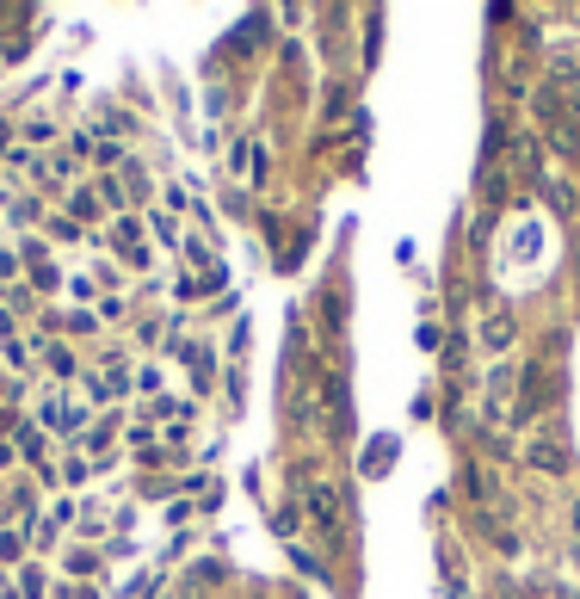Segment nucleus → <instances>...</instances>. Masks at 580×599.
Returning <instances> with one entry per match:
<instances>
[{
	"label": "nucleus",
	"mask_w": 580,
	"mask_h": 599,
	"mask_svg": "<svg viewBox=\"0 0 580 599\" xmlns=\"http://www.w3.org/2000/svg\"><path fill=\"white\" fill-rule=\"evenodd\" d=\"M50 136H56V130H50L44 118H31V124H25V143H50Z\"/></svg>",
	"instance_id": "6ab92c4d"
},
{
	"label": "nucleus",
	"mask_w": 580,
	"mask_h": 599,
	"mask_svg": "<svg viewBox=\"0 0 580 599\" xmlns=\"http://www.w3.org/2000/svg\"><path fill=\"white\" fill-rule=\"evenodd\" d=\"M38 427L81 433V427H87V408H81V402H68V396H38Z\"/></svg>",
	"instance_id": "f257e3e1"
},
{
	"label": "nucleus",
	"mask_w": 580,
	"mask_h": 599,
	"mask_svg": "<svg viewBox=\"0 0 580 599\" xmlns=\"http://www.w3.org/2000/svg\"><path fill=\"white\" fill-rule=\"evenodd\" d=\"M309 507H315V519L328 525V532H340V525H334V495H328V488H321V482L309 488Z\"/></svg>",
	"instance_id": "1a4fd4ad"
},
{
	"label": "nucleus",
	"mask_w": 580,
	"mask_h": 599,
	"mask_svg": "<svg viewBox=\"0 0 580 599\" xmlns=\"http://www.w3.org/2000/svg\"><path fill=\"white\" fill-rule=\"evenodd\" d=\"M525 457H531V470H543V476H562V470H568V451H562L556 439H537Z\"/></svg>",
	"instance_id": "7ed1b4c3"
},
{
	"label": "nucleus",
	"mask_w": 580,
	"mask_h": 599,
	"mask_svg": "<svg viewBox=\"0 0 580 599\" xmlns=\"http://www.w3.org/2000/svg\"><path fill=\"white\" fill-rule=\"evenodd\" d=\"M13 266H19L13 254H0V285H7V278H13Z\"/></svg>",
	"instance_id": "4be33fe9"
},
{
	"label": "nucleus",
	"mask_w": 580,
	"mask_h": 599,
	"mask_svg": "<svg viewBox=\"0 0 580 599\" xmlns=\"http://www.w3.org/2000/svg\"><path fill=\"white\" fill-rule=\"evenodd\" d=\"M38 359H44L56 377H68V371H75V359H68V346H62V340H44V334H38Z\"/></svg>",
	"instance_id": "0eeeda50"
},
{
	"label": "nucleus",
	"mask_w": 580,
	"mask_h": 599,
	"mask_svg": "<svg viewBox=\"0 0 580 599\" xmlns=\"http://www.w3.org/2000/svg\"><path fill=\"white\" fill-rule=\"evenodd\" d=\"M130 390V371H99V377H87V402H118Z\"/></svg>",
	"instance_id": "f03ea898"
},
{
	"label": "nucleus",
	"mask_w": 580,
	"mask_h": 599,
	"mask_svg": "<svg viewBox=\"0 0 580 599\" xmlns=\"http://www.w3.org/2000/svg\"><path fill=\"white\" fill-rule=\"evenodd\" d=\"M68 204H75V217H99V204H93V192H75V198H68Z\"/></svg>",
	"instance_id": "aec40b11"
},
{
	"label": "nucleus",
	"mask_w": 580,
	"mask_h": 599,
	"mask_svg": "<svg viewBox=\"0 0 580 599\" xmlns=\"http://www.w3.org/2000/svg\"><path fill=\"white\" fill-rule=\"evenodd\" d=\"M25 266H31V285H38V291H56V285H62V272H56V260H50L44 248H25Z\"/></svg>",
	"instance_id": "423d86ee"
},
{
	"label": "nucleus",
	"mask_w": 580,
	"mask_h": 599,
	"mask_svg": "<svg viewBox=\"0 0 580 599\" xmlns=\"http://www.w3.org/2000/svg\"><path fill=\"white\" fill-rule=\"evenodd\" d=\"M68 575H99V556H81V550H75V556H68Z\"/></svg>",
	"instance_id": "dca6fc26"
},
{
	"label": "nucleus",
	"mask_w": 580,
	"mask_h": 599,
	"mask_svg": "<svg viewBox=\"0 0 580 599\" xmlns=\"http://www.w3.org/2000/svg\"><path fill=\"white\" fill-rule=\"evenodd\" d=\"M19 550H25V532H0V556H7V562H13Z\"/></svg>",
	"instance_id": "a211bd4d"
},
{
	"label": "nucleus",
	"mask_w": 580,
	"mask_h": 599,
	"mask_svg": "<svg viewBox=\"0 0 580 599\" xmlns=\"http://www.w3.org/2000/svg\"><path fill=\"white\" fill-rule=\"evenodd\" d=\"M93 328H99V315H87V309L68 315V334H93Z\"/></svg>",
	"instance_id": "2eb2a0df"
},
{
	"label": "nucleus",
	"mask_w": 580,
	"mask_h": 599,
	"mask_svg": "<svg viewBox=\"0 0 580 599\" xmlns=\"http://www.w3.org/2000/svg\"><path fill=\"white\" fill-rule=\"evenodd\" d=\"M112 433H118V427H112V420H105V427H93V433H87V451H93V457H99V451H105V445H112Z\"/></svg>",
	"instance_id": "4468645a"
},
{
	"label": "nucleus",
	"mask_w": 580,
	"mask_h": 599,
	"mask_svg": "<svg viewBox=\"0 0 580 599\" xmlns=\"http://www.w3.org/2000/svg\"><path fill=\"white\" fill-rule=\"evenodd\" d=\"M513 334H519V328H513V315H494V322L482 328V346H494V352H500V346H513Z\"/></svg>",
	"instance_id": "6e6552de"
},
{
	"label": "nucleus",
	"mask_w": 580,
	"mask_h": 599,
	"mask_svg": "<svg viewBox=\"0 0 580 599\" xmlns=\"http://www.w3.org/2000/svg\"><path fill=\"white\" fill-rule=\"evenodd\" d=\"M93 315H99V322H118V315H124V297H99Z\"/></svg>",
	"instance_id": "f3484780"
},
{
	"label": "nucleus",
	"mask_w": 580,
	"mask_h": 599,
	"mask_svg": "<svg viewBox=\"0 0 580 599\" xmlns=\"http://www.w3.org/2000/svg\"><path fill=\"white\" fill-rule=\"evenodd\" d=\"M13 464V445H0V470H7Z\"/></svg>",
	"instance_id": "5701e85b"
},
{
	"label": "nucleus",
	"mask_w": 580,
	"mask_h": 599,
	"mask_svg": "<svg viewBox=\"0 0 580 599\" xmlns=\"http://www.w3.org/2000/svg\"><path fill=\"white\" fill-rule=\"evenodd\" d=\"M7 599H19V593H7Z\"/></svg>",
	"instance_id": "b1692460"
},
{
	"label": "nucleus",
	"mask_w": 580,
	"mask_h": 599,
	"mask_svg": "<svg viewBox=\"0 0 580 599\" xmlns=\"http://www.w3.org/2000/svg\"><path fill=\"white\" fill-rule=\"evenodd\" d=\"M297 525H303L297 501H284V507H278V532H284V538H297Z\"/></svg>",
	"instance_id": "f8f14e48"
},
{
	"label": "nucleus",
	"mask_w": 580,
	"mask_h": 599,
	"mask_svg": "<svg viewBox=\"0 0 580 599\" xmlns=\"http://www.w3.org/2000/svg\"><path fill=\"white\" fill-rule=\"evenodd\" d=\"M506 396H513V365H494L488 371V420L506 414Z\"/></svg>",
	"instance_id": "20e7f679"
},
{
	"label": "nucleus",
	"mask_w": 580,
	"mask_h": 599,
	"mask_svg": "<svg viewBox=\"0 0 580 599\" xmlns=\"http://www.w3.org/2000/svg\"><path fill=\"white\" fill-rule=\"evenodd\" d=\"M179 352H186V371H192V390H210V377H216V359H210V346H179Z\"/></svg>",
	"instance_id": "39448f33"
},
{
	"label": "nucleus",
	"mask_w": 580,
	"mask_h": 599,
	"mask_svg": "<svg viewBox=\"0 0 580 599\" xmlns=\"http://www.w3.org/2000/svg\"><path fill=\"white\" fill-rule=\"evenodd\" d=\"M44 587H50V575L38 569V562H25V569H19V593H25V599H38Z\"/></svg>",
	"instance_id": "9d476101"
},
{
	"label": "nucleus",
	"mask_w": 580,
	"mask_h": 599,
	"mask_svg": "<svg viewBox=\"0 0 580 599\" xmlns=\"http://www.w3.org/2000/svg\"><path fill=\"white\" fill-rule=\"evenodd\" d=\"M50 235H56V241H81V229L68 223V217H56V223H50Z\"/></svg>",
	"instance_id": "412c9836"
},
{
	"label": "nucleus",
	"mask_w": 580,
	"mask_h": 599,
	"mask_svg": "<svg viewBox=\"0 0 580 599\" xmlns=\"http://www.w3.org/2000/svg\"><path fill=\"white\" fill-rule=\"evenodd\" d=\"M241 167H253V149H247V136H241V143H229V173H235V180H241Z\"/></svg>",
	"instance_id": "ddd939ff"
},
{
	"label": "nucleus",
	"mask_w": 580,
	"mask_h": 599,
	"mask_svg": "<svg viewBox=\"0 0 580 599\" xmlns=\"http://www.w3.org/2000/svg\"><path fill=\"white\" fill-rule=\"evenodd\" d=\"M149 229H155V241H161V248H186V241H179V223L167 217V210H161V217H149Z\"/></svg>",
	"instance_id": "9b49d317"
}]
</instances>
